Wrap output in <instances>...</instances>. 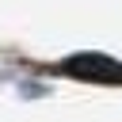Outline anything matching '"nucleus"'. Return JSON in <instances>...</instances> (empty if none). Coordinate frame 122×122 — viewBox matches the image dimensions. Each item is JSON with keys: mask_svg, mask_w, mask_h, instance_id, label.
<instances>
[{"mask_svg": "<svg viewBox=\"0 0 122 122\" xmlns=\"http://www.w3.org/2000/svg\"><path fill=\"white\" fill-rule=\"evenodd\" d=\"M72 76H92V80H122V65L107 61V57H92V53H80L65 65Z\"/></svg>", "mask_w": 122, "mask_h": 122, "instance_id": "f257e3e1", "label": "nucleus"}]
</instances>
